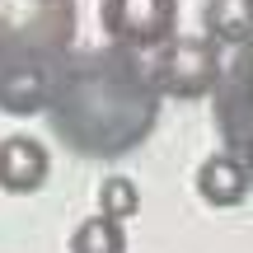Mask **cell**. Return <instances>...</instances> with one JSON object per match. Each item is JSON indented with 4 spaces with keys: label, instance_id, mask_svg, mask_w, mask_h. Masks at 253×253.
Here are the masks:
<instances>
[{
    "label": "cell",
    "instance_id": "1",
    "mask_svg": "<svg viewBox=\"0 0 253 253\" xmlns=\"http://www.w3.org/2000/svg\"><path fill=\"white\" fill-rule=\"evenodd\" d=\"M42 113L66 150L84 160H122L150 141L160 122V89L150 80V66L136 61V52L103 47L66 56L56 66L52 99Z\"/></svg>",
    "mask_w": 253,
    "mask_h": 253
},
{
    "label": "cell",
    "instance_id": "2",
    "mask_svg": "<svg viewBox=\"0 0 253 253\" xmlns=\"http://www.w3.org/2000/svg\"><path fill=\"white\" fill-rule=\"evenodd\" d=\"M75 42V0H0V75L56 71Z\"/></svg>",
    "mask_w": 253,
    "mask_h": 253
},
{
    "label": "cell",
    "instance_id": "3",
    "mask_svg": "<svg viewBox=\"0 0 253 253\" xmlns=\"http://www.w3.org/2000/svg\"><path fill=\"white\" fill-rule=\"evenodd\" d=\"M211 118L225 155H235L253 173V38L235 47V56L220 66V80L211 89Z\"/></svg>",
    "mask_w": 253,
    "mask_h": 253
},
{
    "label": "cell",
    "instance_id": "4",
    "mask_svg": "<svg viewBox=\"0 0 253 253\" xmlns=\"http://www.w3.org/2000/svg\"><path fill=\"white\" fill-rule=\"evenodd\" d=\"M220 47L211 38H169L150 66L160 99H207L220 80Z\"/></svg>",
    "mask_w": 253,
    "mask_h": 253
},
{
    "label": "cell",
    "instance_id": "5",
    "mask_svg": "<svg viewBox=\"0 0 253 253\" xmlns=\"http://www.w3.org/2000/svg\"><path fill=\"white\" fill-rule=\"evenodd\" d=\"M99 24L122 52H160L178 38V0H103Z\"/></svg>",
    "mask_w": 253,
    "mask_h": 253
},
{
    "label": "cell",
    "instance_id": "6",
    "mask_svg": "<svg viewBox=\"0 0 253 253\" xmlns=\"http://www.w3.org/2000/svg\"><path fill=\"white\" fill-rule=\"evenodd\" d=\"M47 178H52V160H47L42 141H33V136H5L0 141V192L28 197Z\"/></svg>",
    "mask_w": 253,
    "mask_h": 253
},
{
    "label": "cell",
    "instance_id": "7",
    "mask_svg": "<svg viewBox=\"0 0 253 253\" xmlns=\"http://www.w3.org/2000/svg\"><path fill=\"white\" fill-rule=\"evenodd\" d=\"M249 183H253V173L225 150L207 155V160L197 164V192H202L207 207H239V202L249 197Z\"/></svg>",
    "mask_w": 253,
    "mask_h": 253
},
{
    "label": "cell",
    "instance_id": "8",
    "mask_svg": "<svg viewBox=\"0 0 253 253\" xmlns=\"http://www.w3.org/2000/svg\"><path fill=\"white\" fill-rule=\"evenodd\" d=\"M52 99V71H9L0 75V108L9 118H33Z\"/></svg>",
    "mask_w": 253,
    "mask_h": 253
},
{
    "label": "cell",
    "instance_id": "9",
    "mask_svg": "<svg viewBox=\"0 0 253 253\" xmlns=\"http://www.w3.org/2000/svg\"><path fill=\"white\" fill-rule=\"evenodd\" d=\"M202 28L216 47H244L253 38V19H249V5L244 0H207L202 9Z\"/></svg>",
    "mask_w": 253,
    "mask_h": 253
},
{
    "label": "cell",
    "instance_id": "10",
    "mask_svg": "<svg viewBox=\"0 0 253 253\" xmlns=\"http://www.w3.org/2000/svg\"><path fill=\"white\" fill-rule=\"evenodd\" d=\"M71 253H126V230L122 220L108 216H84L71 235Z\"/></svg>",
    "mask_w": 253,
    "mask_h": 253
},
{
    "label": "cell",
    "instance_id": "11",
    "mask_svg": "<svg viewBox=\"0 0 253 253\" xmlns=\"http://www.w3.org/2000/svg\"><path fill=\"white\" fill-rule=\"evenodd\" d=\"M136 207H141V192H136V183L126 173H108L99 183V216L126 220V216H136Z\"/></svg>",
    "mask_w": 253,
    "mask_h": 253
},
{
    "label": "cell",
    "instance_id": "12",
    "mask_svg": "<svg viewBox=\"0 0 253 253\" xmlns=\"http://www.w3.org/2000/svg\"><path fill=\"white\" fill-rule=\"evenodd\" d=\"M244 5H249V19H253V0H244Z\"/></svg>",
    "mask_w": 253,
    "mask_h": 253
}]
</instances>
